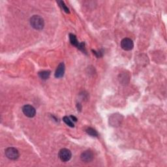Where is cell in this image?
I'll list each match as a JSON object with an SVG mask.
<instances>
[{
	"instance_id": "6da1fadb",
	"label": "cell",
	"mask_w": 167,
	"mask_h": 167,
	"mask_svg": "<svg viewBox=\"0 0 167 167\" xmlns=\"http://www.w3.org/2000/svg\"><path fill=\"white\" fill-rule=\"evenodd\" d=\"M30 24L31 27L37 30L43 29L45 26L43 18L39 15H33L30 18Z\"/></svg>"
},
{
	"instance_id": "7a4b0ae2",
	"label": "cell",
	"mask_w": 167,
	"mask_h": 167,
	"mask_svg": "<svg viewBox=\"0 0 167 167\" xmlns=\"http://www.w3.org/2000/svg\"><path fill=\"white\" fill-rule=\"evenodd\" d=\"M5 155L10 160H17L19 157V152L17 149L14 148H8L5 151Z\"/></svg>"
},
{
	"instance_id": "3957f363",
	"label": "cell",
	"mask_w": 167,
	"mask_h": 167,
	"mask_svg": "<svg viewBox=\"0 0 167 167\" xmlns=\"http://www.w3.org/2000/svg\"><path fill=\"white\" fill-rule=\"evenodd\" d=\"M22 112L25 116L28 118H33L36 114L35 108L29 104H26L22 108Z\"/></svg>"
},
{
	"instance_id": "277c9868",
	"label": "cell",
	"mask_w": 167,
	"mask_h": 167,
	"mask_svg": "<svg viewBox=\"0 0 167 167\" xmlns=\"http://www.w3.org/2000/svg\"><path fill=\"white\" fill-rule=\"evenodd\" d=\"M59 157L62 161L64 162L69 161L72 157L71 151L68 149L63 148L60 151Z\"/></svg>"
},
{
	"instance_id": "5b68a950",
	"label": "cell",
	"mask_w": 167,
	"mask_h": 167,
	"mask_svg": "<svg viewBox=\"0 0 167 167\" xmlns=\"http://www.w3.org/2000/svg\"><path fill=\"white\" fill-rule=\"evenodd\" d=\"M123 119V117L121 114H115L111 116L109 118V123H111L112 126H118L121 123Z\"/></svg>"
},
{
	"instance_id": "8992f818",
	"label": "cell",
	"mask_w": 167,
	"mask_h": 167,
	"mask_svg": "<svg viewBox=\"0 0 167 167\" xmlns=\"http://www.w3.org/2000/svg\"><path fill=\"white\" fill-rule=\"evenodd\" d=\"M122 48L126 51L131 50L134 47V43L133 41L129 38H125L121 42Z\"/></svg>"
},
{
	"instance_id": "52a82bcc",
	"label": "cell",
	"mask_w": 167,
	"mask_h": 167,
	"mask_svg": "<svg viewBox=\"0 0 167 167\" xmlns=\"http://www.w3.org/2000/svg\"><path fill=\"white\" fill-rule=\"evenodd\" d=\"M94 158V154L93 151L91 150H86L81 154L80 159L83 162L85 163H89L93 161Z\"/></svg>"
},
{
	"instance_id": "ba28073f",
	"label": "cell",
	"mask_w": 167,
	"mask_h": 167,
	"mask_svg": "<svg viewBox=\"0 0 167 167\" xmlns=\"http://www.w3.org/2000/svg\"><path fill=\"white\" fill-rule=\"evenodd\" d=\"M65 72V64L64 63H60L59 65L57 66L56 71L55 72V77L57 78H60L64 76Z\"/></svg>"
},
{
	"instance_id": "9c48e42d",
	"label": "cell",
	"mask_w": 167,
	"mask_h": 167,
	"mask_svg": "<svg viewBox=\"0 0 167 167\" xmlns=\"http://www.w3.org/2000/svg\"><path fill=\"white\" fill-rule=\"evenodd\" d=\"M50 71H43L39 72V76L43 80H46L50 77Z\"/></svg>"
},
{
	"instance_id": "30bf717a",
	"label": "cell",
	"mask_w": 167,
	"mask_h": 167,
	"mask_svg": "<svg viewBox=\"0 0 167 167\" xmlns=\"http://www.w3.org/2000/svg\"><path fill=\"white\" fill-rule=\"evenodd\" d=\"M69 39H70V42H71L72 45L78 47V45H79V43H78V41L76 39V35H73L72 33H70L69 34Z\"/></svg>"
},
{
	"instance_id": "8fae6325",
	"label": "cell",
	"mask_w": 167,
	"mask_h": 167,
	"mask_svg": "<svg viewBox=\"0 0 167 167\" xmlns=\"http://www.w3.org/2000/svg\"><path fill=\"white\" fill-rule=\"evenodd\" d=\"M86 133L89 134L91 136V137H98V133L96 131V130L93 129V128H88L86 129Z\"/></svg>"
},
{
	"instance_id": "7c38bea8",
	"label": "cell",
	"mask_w": 167,
	"mask_h": 167,
	"mask_svg": "<svg viewBox=\"0 0 167 167\" xmlns=\"http://www.w3.org/2000/svg\"><path fill=\"white\" fill-rule=\"evenodd\" d=\"M63 120H64V122L68 125V126H69L71 127H75L74 123L72 122V121L69 119V118H68L67 116L64 117V118H63Z\"/></svg>"
},
{
	"instance_id": "4fadbf2b",
	"label": "cell",
	"mask_w": 167,
	"mask_h": 167,
	"mask_svg": "<svg viewBox=\"0 0 167 167\" xmlns=\"http://www.w3.org/2000/svg\"><path fill=\"white\" fill-rule=\"evenodd\" d=\"M57 3H58V4L60 5V6L63 9V10H65V12L67 13H69V9L67 8V7L65 5V3L63 2V1H58L57 2Z\"/></svg>"
},
{
	"instance_id": "5bb4252c",
	"label": "cell",
	"mask_w": 167,
	"mask_h": 167,
	"mask_svg": "<svg viewBox=\"0 0 167 167\" xmlns=\"http://www.w3.org/2000/svg\"><path fill=\"white\" fill-rule=\"evenodd\" d=\"M77 48H78V49H80V50H82V52H86L84 43H79V45H78V46Z\"/></svg>"
},
{
	"instance_id": "9a60e30c",
	"label": "cell",
	"mask_w": 167,
	"mask_h": 167,
	"mask_svg": "<svg viewBox=\"0 0 167 167\" xmlns=\"http://www.w3.org/2000/svg\"><path fill=\"white\" fill-rule=\"evenodd\" d=\"M72 119H73V121H75V122H76L77 121V119H76V118H75V116H71V117H70Z\"/></svg>"
}]
</instances>
